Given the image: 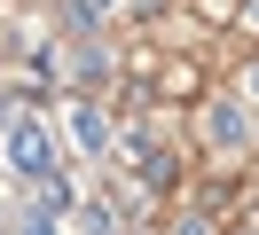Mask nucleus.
I'll list each match as a JSON object with an SVG mask.
<instances>
[{"label":"nucleus","instance_id":"4","mask_svg":"<svg viewBox=\"0 0 259 235\" xmlns=\"http://www.w3.org/2000/svg\"><path fill=\"white\" fill-rule=\"evenodd\" d=\"M71 71H79L87 86H102V71H110V55H102V47H79V55H71Z\"/></svg>","mask_w":259,"mask_h":235},{"label":"nucleus","instance_id":"6","mask_svg":"<svg viewBox=\"0 0 259 235\" xmlns=\"http://www.w3.org/2000/svg\"><path fill=\"white\" fill-rule=\"evenodd\" d=\"M173 235H212V227H204V219H181V227H173Z\"/></svg>","mask_w":259,"mask_h":235},{"label":"nucleus","instance_id":"5","mask_svg":"<svg viewBox=\"0 0 259 235\" xmlns=\"http://www.w3.org/2000/svg\"><path fill=\"white\" fill-rule=\"evenodd\" d=\"M24 235H55V212H32V219H24Z\"/></svg>","mask_w":259,"mask_h":235},{"label":"nucleus","instance_id":"1","mask_svg":"<svg viewBox=\"0 0 259 235\" xmlns=\"http://www.w3.org/2000/svg\"><path fill=\"white\" fill-rule=\"evenodd\" d=\"M0 165L32 172V180H48L55 165V125H39L32 110H8V94H0Z\"/></svg>","mask_w":259,"mask_h":235},{"label":"nucleus","instance_id":"7","mask_svg":"<svg viewBox=\"0 0 259 235\" xmlns=\"http://www.w3.org/2000/svg\"><path fill=\"white\" fill-rule=\"evenodd\" d=\"M251 94H259V63H251Z\"/></svg>","mask_w":259,"mask_h":235},{"label":"nucleus","instance_id":"2","mask_svg":"<svg viewBox=\"0 0 259 235\" xmlns=\"http://www.w3.org/2000/svg\"><path fill=\"white\" fill-rule=\"evenodd\" d=\"M204 125H212V149H243V141H251V125H243V110H236V102H220Z\"/></svg>","mask_w":259,"mask_h":235},{"label":"nucleus","instance_id":"3","mask_svg":"<svg viewBox=\"0 0 259 235\" xmlns=\"http://www.w3.org/2000/svg\"><path fill=\"white\" fill-rule=\"evenodd\" d=\"M71 133H79V149H102V141H110V133H102V118H95V110H71Z\"/></svg>","mask_w":259,"mask_h":235}]
</instances>
